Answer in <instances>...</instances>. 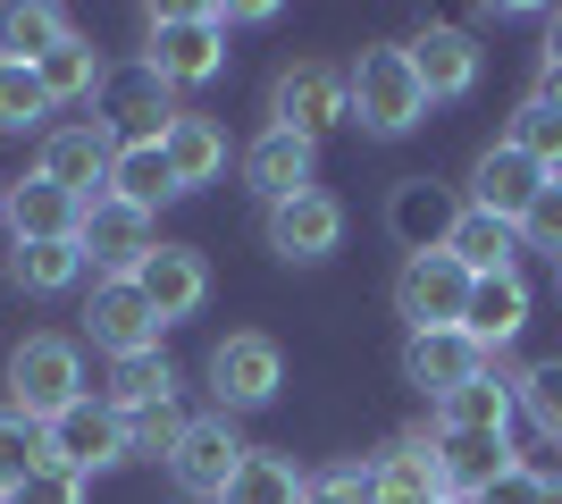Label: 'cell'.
Segmentation results:
<instances>
[{
  "label": "cell",
  "mask_w": 562,
  "mask_h": 504,
  "mask_svg": "<svg viewBox=\"0 0 562 504\" xmlns=\"http://www.w3.org/2000/svg\"><path fill=\"white\" fill-rule=\"evenodd\" d=\"M345 85H352V119L370 126V135H412V126L428 119V93H420V76H412V51H403V43H370L345 68Z\"/></svg>",
  "instance_id": "cell-1"
},
{
  "label": "cell",
  "mask_w": 562,
  "mask_h": 504,
  "mask_svg": "<svg viewBox=\"0 0 562 504\" xmlns=\"http://www.w3.org/2000/svg\"><path fill=\"white\" fill-rule=\"evenodd\" d=\"M68 404H85V361H76L68 336H25L18 354H9V412L25 421H59Z\"/></svg>",
  "instance_id": "cell-2"
},
{
  "label": "cell",
  "mask_w": 562,
  "mask_h": 504,
  "mask_svg": "<svg viewBox=\"0 0 562 504\" xmlns=\"http://www.w3.org/2000/svg\"><path fill=\"white\" fill-rule=\"evenodd\" d=\"M143 68L160 76L168 93H177V85H211V76L227 68V25H218L211 9H160V18H151V43H143Z\"/></svg>",
  "instance_id": "cell-3"
},
{
  "label": "cell",
  "mask_w": 562,
  "mask_h": 504,
  "mask_svg": "<svg viewBox=\"0 0 562 504\" xmlns=\"http://www.w3.org/2000/svg\"><path fill=\"white\" fill-rule=\"evenodd\" d=\"M278 387H285V354L260 328H235V336H218V345H211V395H218V412H260Z\"/></svg>",
  "instance_id": "cell-4"
},
{
  "label": "cell",
  "mask_w": 562,
  "mask_h": 504,
  "mask_svg": "<svg viewBox=\"0 0 562 504\" xmlns=\"http://www.w3.org/2000/svg\"><path fill=\"white\" fill-rule=\"evenodd\" d=\"M462 303H470V269L453 253H412L395 269V312L412 320V336L428 328H462Z\"/></svg>",
  "instance_id": "cell-5"
},
{
  "label": "cell",
  "mask_w": 562,
  "mask_h": 504,
  "mask_svg": "<svg viewBox=\"0 0 562 504\" xmlns=\"http://www.w3.org/2000/svg\"><path fill=\"white\" fill-rule=\"evenodd\" d=\"M269 110H278L285 135L319 144L328 126H345V119H352V85H345V68H319V59H303V68H285V76H278Z\"/></svg>",
  "instance_id": "cell-6"
},
{
  "label": "cell",
  "mask_w": 562,
  "mask_h": 504,
  "mask_svg": "<svg viewBox=\"0 0 562 504\" xmlns=\"http://www.w3.org/2000/svg\"><path fill=\"white\" fill-rule=\"evenodd\" d=\"M110 160H117L110 119H68V126L43 135V177L68 186L76 202H101V193H110Z\"/></svg>",
  "instance_id": "cell-7"
},
{
  "label": "cell",
  "mask_w": 562,
  "mask_h": 504,
  "mask_svg": "<svg viewBox=\"0 0 562 504\" xmlns=\"http://www.w3.org/2000/svg\"><path fill=\"white\" fill-rule=\"evenodd\" d=\"M244 455H252V446L235 437V421H227V412H211V421H186V446L168 455V471H177V488H186L193 504H218V496H227V480L244 471Z\"/></svg>",
  "instance_id": "cell-8"
},
{
  "label": "cell",
  "mask_w": 562,
  "mask_h": 504,
  "mask_svg": "<svg viewBox=\"0 0 562 504\" xmlns=\"http://www.w3.org/2000/svg\"><path fill=\"white\" fill-rule=\"evenodd\" d=\"M50 462H68L76 480H93V471H110V462H126V412H110L101 395L68 404L59 421H50Z\"/></svg>",
  "instance_id": "cell-9"
},
{
  "label": "cell",
  "mask_w": 562,
  "mask_h": 504,
  "mask_svg": "<svg viewBox=\"0 0 562 504\" xmlns=\"http://www.w3.org/2000/svg\"><path fill=\"white\" fill-rule=\"evenodd\" d=\"M85 328H93V345H101L110 361H126V354H160V312L143 303L135 278H101L93 303H85Z\"/></svg>",
  "instance_id": "cell-10"
},
{
  "label": "cell",
  "mask_w": 562,
  "mask_h": 504,
  "mask_svg": "<svg viewBox=\"0 0 562 504\" xmlns=\"http://www.w3.org/2000/svg\"><path fill=\"white\" fill-rule=\"evenodd\" d=\"M345 244V202L336 193H294V202H269V253L278 261H328Z\"/></svg>",
  "instance_id": "cell-11"
},
{
  "label": "cell",
  "mask_w": 562,
  "mask_h": 504,
  "mask_svg": "<svg viewBox=\"0 0 562 504\" xmlns=\"http://www.w3.org/2000/svg\"><path fill=\"white\" fill-rule=\"evenodd\" d=\"M403 51H412V76H420V93H428V101H462V93H479L487 51L470 43L462 25H420Z\"/></svg>",
  "instance_id": "cell-12"
},
{
  "label": "cell",
  "mask_w": 562,
  "mask_h": 504,
  "mask_svg": "<svg viewBox=\"0 0 562 504\" xmlns=\"http://www.w3.org/2000/svg\"><path fill=\"white\" fill-rule=\"evenodd\" d=\"M135 287H143V303L160 312V328H168V320H193L202 303H211V261H202L193 244H151V261L135 269Z\"/></svg>",
  "instance_id": "cell-13"
},
{
  "label": "cell",
  "mask_w": 562,
  "mask_h": 504,
  "mask_svg": "<svg viewBox=\"0 0 562 504\" xmlns=\"http://www.w3.org/2000/svg\"><path fill=\"white\" fill-rule=\"evenodd\" d=\"M538 193H546V168L529 160V152H513V144H487L479 168H470V211L504 219V227H520V211H529Z\"/></svg>",
  "instance_id": "cell-14"
},
{
  "label": "cell",
  "mask_w": 562,
  "mask_h": 504,
  "mask_svg": "<svg viewBox=\"0 0 562 504\" xmlns=\"http://www.w3.org/2000/svg\"><path fill=\"white\" fill-rule=\"evenodd\" d=\"M76 244H85V261H93L101 278H135V269L151 261V219L101 193V202H85V236Z\"/></svg>",
  "instance_id": "cell-15"
},
{
  "label": "cell",
  "mask_w": 562,
  "mask_h": 504,
  "mask_svg": "<svg viewBox=\"0 0 562 504\" xmlns=\"http://www.w3.org/2000/svg\"><path fill=\"white\" fill-rule=\"evenodd\" d=\"M9 236L18 244H76L85 236V202H76L68 186H50L43 168H34V177H18V186H9Z\"/></svg>",
  "instance_id": "cell-16"
},
{
  "label": "cell",
  "mask_w": 562,
  "mask_h": 504,
  "mask_svg": "<svg viewBox=\"0 0 562 504\" xmlns=\"http://www.w3.org/2000/svg\"><path fill=\"white\" fill-rule=\"evenodd\" d=\"M513 471V437H470V429H437V480L453 504L487 496L495 480Z\"/></svg>",
  "instance_id": "cell-17"
},
{
  "label": "cell",
  "mask_w": 562,
  "mask_h": 504,
  "mask_svg": "<svg viewBox=\"0 0 562 504\" xmlns=\"http://www.w3.org/2000/svg\"><path fill=\"white\" fill-rule=\"evenodd\" d=\"M453 219H462V202H453L437 177H412V186H395V202H386V227H395L403 253H446Z\"/></svg>",
  "instance_id": "cell-18"
},
{
  "label": "cell",
  "mask_w": 562,
  "mask_h": 504,
  "mask_svg": "<svg viewBox=\"0 0 562 504\" xmlns=\"http://www.w3.org/2000/svg\"><path fill=\"white\" fill-rule=\"evenodd\" d=\"M529 328V287L513 278H470V303H462V336L479 345V354H504L513 336Z\"/></svg>",
  "instance_id": "cell-19"
},
{
  "label": "cell",
  "mask_w": 562,
  "mask_h": 504,
  "mask_svg": "<svg viewBox=\"0 0 562 504\" xmlns=\"http://www.w3.org/2000/svg\"><path fill=\"white\" fill-rule=\"evenodd\" d=\"M479 370H487V354H479L462 328H428V336H412V345H403V379L428 387V395H453V387L479 379Z\"/></svg>",
  "instance_id": "cell-20"
},
{
  "label": "cell",
  "mask_w": 562,
  "mask_h": 504,
  "mask_svg": "<svg viewBox=\"0 0 562 504\" xmlns=\"http://www.w3.org/2000/svg\"><path fill=\"white\" fill-rule=\"evenodd\" d=\"M370 480H378L370 504H437L446 496V480H437V437H395V446L370 462Z\"/></svg>",
  "instance_id": "cell-21"
},
{
  "label": "cell",
  "mask_w": 562,
  "mask_h": 504,
  "mask_svg": "<svg viewBox=\"0 0 562 504\" xmlns=\"http://www.w3.org/2000/svg\"><path fill=\"white\" fill-rule=\"evenodd\" d=\"M311 152L303 135H285V126H269L252 152H244V186L260 193V202H294V193H311Z\"/></svg>",
  "instance_id": "cell-22"
},
{
  "label": "cell",
  "mask_w": 562,
  "mask_h": 504,
  "mask_svg": "<svg viewBox=\"0 0 562 504\" xmlns=\"http://www.w3.org/2000/svg\"><path fill=\"white\" fill-rule=\"evenodd\" d=\"M513 379H495V370H479V379H462L453 395H437V429H470V437H504L513 429Z\"/></svg>",
  "instance_id": "cell-23"
},
{
  "label": "cell",
  "mask_w": 562,
  "mask_h": 504,
  "mask_svg": "<svg viewBox=\"0 0 562 504\" xmlns=\"http://www.w3.org/2000/svg\"><path fill=\"white\" fill-rule=\"evenodd\" d=\"M168 126H177V110H168V85L151 68L117 76L110 85V135H126V144H160Z\"/></svg>",
  "instance_id": "cell-24"
},
{
  "label": "cell",
  "mask_w": 562,
  "mask_h": 504,
  "mask_svg": "<svg viewBox=\"0 0 562 504\" xmlns=\"http://www.w3.org/2000/svg\"><path fill=\"white\" fill-rule=\"evenodd\" d=\"M168 152V177H177V193L211 186L218 168H227V135H218V119H193V110H177V126L160 135Z\"/></svg>",
  "instance_id": "cell-25"
},
{
  "label": "cell",
  "mask_w": 562,
  "mask_h": 504,
  "mask_svg": "<svg viewBox=\"0 0 562 504\" xmlns=\"http://www.w3.org/2000/svg\"><path fill=\"white\" fill-rule=\"evenodd\" d=\"M446 253L470 269V278H513L520 227H504V219H487V211H462V219H453V236H446Z\"/></svg>",
  "instance_id": "cell-26"
},
{
  "label": "cell",
  "mask_w": 562,
  "mask_h": 504,
  "mask_svg": "<svg viewBox=\"0 0 562 504\" xmlns=\"http://www.w3.org/2000/svg\"><path fill=\"white\" fill-rule=\"evenodd\" d=\"M168 193H177V177H168V152L160 144H117L110 160V202H126V211H160Z\"/></svg>",
  "instance_id": "cell-27"
},
{
  "label": "cell",
  "mask_w": 562,
  "mask_h": 504,
  "mask_svg": "<svg viewBox=\"0 0 562 504\" xmlns=\"http://www.w3.org/2000/svg\"><path fill=\"white\" fill-rule=\"evenodd\" d=\"M76 25L59 18V9H43V0H18V9H0V59H18V68H43L50 51L68 43Z\"/></svg>",
  "instance_id": "cell-28"
},
{
  "label": "cell",
  "mask_w": 562,
  "mask_h": 504,
  "mask_svg": "<svg viewBox=\"0 0 562 504\" xmlns=\"http://www.w3.org/2000/svg\"><path fill=\"white\" fill-rule=\"evenodd\" d=\"M101 404H110V412L177 404V370H168V354H126V361H110V387H101Z\"/></svg>",
  "instance_id": "cell-29"
},
{
  "label": "cell",
  "mask_w": 562,
  "mask_h": 504,
  "mask_svg": "<svg viewBox=\"0 0 562 504\" xmlns=\"http://www.w3.org/2000/svg\"><path fill=\"white\" fill-rule=\"evenodd\" d=\"M34 76H43L50 110H68V101H93L101 85H110V68H101V51L85 43V34H68V43L50 51V59H43V68H34Z\"/></svg>",
  "instance_id": "cell-30"
},
{
  "label": "cell",
  "mask_w": 562,
  "mask_h": 504,
  "mask_svg": "<svg viewBox=\"0 0 562 504\" xmlns=\"http://www.w3.org/2000/svg\"><path fill=\"white\" fill-rule=\"evenodd\" d=\"M218 504H311V480L285 455H244V471L227 480Z\"/></svg>",
  "instance_id": "cell-31"
},
{
  "label": "cell",
  "mask_w": 562,
  "mask_h": 504,
  "mask_svg": "<svg viewBox=\"0 0 562 504\" xmlns=\"http://www.w3.org/2000/svg\"><path fill=\"white\" fill-rule=\"evenodd\" d=\"M9 269H18L25 294H68L76 278H85V244H18Z\"/></svg>",
  "instance_id": "cell-32"
},
{
  "label": "cell",
  "mask_w": 562,
  "mask_h": 504,
  "mask_svg": "<svg viewBox=\"0 0 562 504\" xmlns=\"http://www.w3.org/2000/svg\"><path fill=\"white\" fill-rule=\"evenodd\" d=\"M504 144H513V152H529V160H538L546 177H562V110L529 93V101L513 110V126H504Z\"/></svg>",
  "instance_id": "cell-33"
},
{
  "label": "cell",
  "mask_w": 562,
  "mask_h": 504,
  "mask_svg": "<svg viewBox=\"0 0 562 504\" xmlns=\"http://www.w3.org/2000/svg\"><path fill=\"white\" fill-rule=\"evenodd\" d=\"M43 462H50V429L0 404V496H9V488H18L25 471H43Z\"/></svg>",
  "instance_id": "cell-34"
},
{
  "label": "cell",
  "mask_w": 562,
  "mask_h": 504,
  "mask_svg": "<svg viewBox=\"0 0 562 504\" xmlns=\"http://www.w3.org/2000/svg\"><path fill=\"white\" fill-rule=\"evenodd\" d=\"M43 119H50L43 76L18 68V59H0V135H25V126H43Z\"/></svg>",
  "instance_id": "cell-35"
},
{
  "label": "cell",
  "mask_w": 562,
  "mask_h": 504,
  "mask_svg": "<svg viewBox=\"0 0 562 504\" xmlns=\"http://www.w3.org/2000/svg\"><path fill=\"white\" fill-rule=\"evenodd\" d=\"M513 404L538 421V437L562 446V361H529V370L513 379Z\"/></svg>",
  "instance_id": "cell-36"
},
{
  "label": "cell",
  "mask_w": 562,
  "mask_h": 504,
  "mask_svg": "<svg viewBox=\"0 0 562 504\" xmlns=\"http://www.w3.org/2000/svg\"><path fill=\"white\" fill-rule=\"evenodd\" d=\"M177 446H186V412L177 404L126 412V455H177Z\"/></svg>",
  "instance_id": "cell-37"
},
{
  "label": "cell",
  "mask_w": 562,
  "mask_h": 504,
  "mask_svg": "<svg viewBox=\"0 0 562 504\" xmlns=\"http://www.w3.org/2000/svg\"><path fill=\"white\" fill-rule=\"evenodd\" d=\"M520 244H529V253H554V261H562V177H546V193L520 211Z\"/></svg>",
  "instance_id": "cell-38"
},
{
  "label": "cell",
  "mask_w": 562,
  "mask_h": 504,
  "mask_svg": "<svg viewBox=\"0 0 562 504\" xmlns=\"http://www.w3.org/2000/svg\"><path fill=\"white\" fill-rule=\"evenodd\" d=\"M0 504H85V480H76L68 462H43V471H25Z\"/></svg>",
  "instance_id": "cell-39"
},
{
  "label": "cell",
  "mask_w": 562,
  "mask_h": 504,
  "mask_svg": "<svg viewBox=\"0 0 562 504\" xmlns=\"http://www.w3.org/2000/svg\"><path fill=\"white\" fill-rule=\"evenodd\" d=\"M538 496H546V480H538V471H520V462H513V471H504V480H495L487 496H470V504H538Z\"/></svg>",
  "instance_id": "cell-40"
},
{
  "label": "cell",
  "mask_w": 562,
  "mask_h": 504,
  "mask_svg": "<svg viewBox=\"0 0 562 504\" xmlns=\"http://www.w3.org/2000/svg\"><path fill=\"white\" fill-rule=\"evenodd\" d=\"M562 85V18H546V51H538V93Z\"/></svg>",
  "instance_id": "cell-41"
},
{
  "label": "cell",
  "mask_w": 562,
  "mask_h": 504,
  "mask_svg": "<svg viewBox=\"0 0 562 504\" xmlns=\"http://www.w3.org/2000/svg\"><path fill=\"white\" fill-rule=\"evenodd\" d=\"M538 504H562V480H546V496H538Z\"/></svg>",
  "instance_id": "cell-42"
},
{
  "label": "cell",
  "mask_w": 562,
  "mask_h": 504,
  "mask_svg": "<svg viewBox=\"0 0 562 504\" xmlns=\"http://www.w3.org/2000/svg\"><path fill=\"white\" fill-rule=\"evenodd\" d=\"M538 101H554V110H562V85H554V93H538Z\"/></svg>",
  "instance_id": "cell-43"
},
{
  "label": "cell",
  "mask_w": 562,
  "mask_h": 504,
  "mask_svg": "<svg viewBox=\"0 0 562 504\" xmlns=\"http://www.w3.org/2000/svg\"><path fill=\"white\" fill-rule=\"evenodd\" d=\"M554 294H562V261H554Z\"/></svg>",
  "instance_id": "cell-44"
},
{
  "label": "cell",
  "mask_w": 562,
  "mask_h": 504,
  "mask_svg": "<svg viewBox=\"0 0 562 504\" xmlns=\"http://www.w3.org/2000/svg\"><path fill=\"white\" fill-rule=\"evenodd\" d=\"M0 211H9V186H0Z\"/></svg>",
  "instance_id": "cell-45"
},
{
  "label": "cell",
  "mask_w": 562,
  "mask_h": 504,
  "mask_svg": "<svg viewBox=\"0 0 562 504\" xmlns=\"http://www.w3.org/2000/svg\"><path fill=\"white\" fill-rule=\"evenodd\" d=\"M437 504H453V496H437Z\"/></svg>",
  "instance_id": "cell-46"
}]
</instances>
